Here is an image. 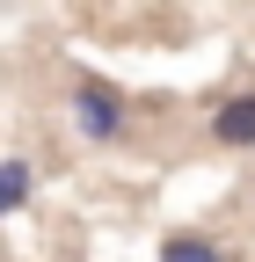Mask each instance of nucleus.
<instances>
[{"label": "nucleus", "instance_id": "nucleus-3", "mask_svg": "<svg viewBox=\"0 0 255 262\" xmlns=\"http://www.w3.org/2000/svg\"><path fill=\"white\" fill-rule=\"evenodd\" d=\"M153 262H241V248L204 233V226H175V233L153 241Z\"/></svg>", "mask_w": 255, "mask_h": 262}, {"label": "nucleus", "instance_id": "nucleus-1", "mask_svg": "<svg viewBox=\"0 0 255 262\" xmlns=\"http://www.w3.org/2000/svg\"><path fill=\"white\" fill-rule=\"evenodd\" d=\"M66 124H73L80 146L110 153V146L132 139V95H124L117 80H102V73H73V88H66Z\"/></svg>", "mask_w": 255, "mask_h": 262}, {"label": "nucleus", "instance_id": "nucleus-4", "mask_svg": "<svg viewBox=\"0 0 255 262\" xmlns=\"http://www.w3.org/2000/svg\"><path fill=\"white\" fill-rule=\"evenodd\" d=\"M29 196H37V168H29V153H0V226L22 219Z\"/></svg>", "mask_w": 255, "mask_h": 262}, {"label": "nucleus", "instance_id": "nucleus-2", "mask_svg": "<svg viewBox=\"0 0 255 262\" xmlns=\"http://www.w3.org/2000/svg\"><path fill=\"white\" fill-rule=\"evenodd\" d=\"M204 139L219 153H255V88H226L204 110Z\"/></svg>", "mask_w": 255, "mask_h": 262}]
</instances>
